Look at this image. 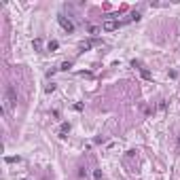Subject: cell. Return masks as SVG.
<instances>
[{
	"instance_id": "11",
	"label": "cell",
	"mask_w": 180,
	"mask_h": 180,
	"mask_svg": "<svg viewBox=\"0 0 180 180\" xmlns=\"http://www.w3.org/2000/svg\"><path fill=\"white\" fill-rule=\"evenodd\" d=\"M89 32H91V34H95V32H100V28H95V25H89V28H87Z\"/></svg>"
},
{
	"instance_id": "4",
	"label": "cell",
	"mask_w": 180,
	"mask_h": 180,
	"mask_svg": "<svg viewBox=\"0 0 180 180\" xmlns=\"http://www.w3.org/2000/svg\"><path fill=\"white\" fill-rule=\"evenodd\" d=\"M68 131H70V123H62V125H59V131H57V134H59V138H66V134H68Z\"/></svg>"
},
{
	"instance_id": "10",
	"label": "cell",
	"mask_w": 180,
	"mask_h": 180,
	"mask_svg": "<svg viewBox=\"0 0 180 180\" xmlns=\"http://www.w3.org/2000/svg\"><path fill=\"white\" fill-rule=\"evenodd\" d=\"M78 176L85 178V176H87V170H85V168H78Z\"/></svg>"
},
{
	"instance_id": "13",
	"label": "cell",
	"mask_w": 180,
	"mask_h": 180,
	"mask_svg": "<svg viewBox=\"0 0 180 180\" xmlns=\"http://www.w3.org/2000/svg\"><path fill=\"white\" fill-rule=\"evenodd\" d=\"M23 180H25V178H23Z\"/></svg>"
},
{
	"instance_id": "9",
	"label": "cell",
	"mask_w": 180,
	"mask_h": 180,
	"mask_svg": "<svg viewBox=\"0 0 180 180\" xmlns=\"http://www.w3.org/2000/svg\"><path fill=\"white\" fill-rule=\"evenodd\" d=\"M70 68H72V64H70V62H64V64H62V68H59V70H70Z\"/></svg>"
},
{
	"instance_id": "8",
	"label": "cell",
	"mask_w": 180,
	"mask_h": 180,
	"mask_svg": "<svg viewBox=\"0 0 180 180\" xmlns=\"http://www.w3.org/2000/svg\"><path fill=\"white\" fill-rule=\"evenodd\" d=\"M34 49H43V41H41V38H36V41H34Z\"/></svg>"
},
{
	"instance_id": "5",
	"label": "cell",
	"mask_w": 180,
	"mask_h": 180,
	"mask_svg": "<svg viewBox=\"0 0 180 180\" xmlns=\"http://www.w3.org/2000/svg\"><path fill=\"white\" fill-rule=\"evenodd\" d=\"M140 74H142V78H146V81H150V78H153V76H150V72L146 70V68H140Z\"/></svg>"
},
{
	"instance_id": "2",
	"label": "cell",
	"mask_w": 180,
	"mask_h": 180,
	"mask_svg": "<svg viewBox=\"0 0 180 180\" xmlns=\"http://www.w3.org/2000/svg\"><path fill=\"white\" fill-rule=\"evenodd\" d=\"M57 21L66 32H74V23H72L70 19H66V15H57Z\"/></svg>"
},
{
	"instance_id": "3",
	"label": "cell",
	"mask_w": 180,
	"mask_h": 180,
	"mask_svg": "<svg viewBox=\"0 0 180 180\" xmlns=\"http://www.w3.org/2000/svg\"><path fill=\"white\" fill-rule=\"evenodd\" d=\"M119 25H121V21H117V19H106L102 23V30L104 32H112V30H117Z\"/></svg>"
},
{
	"instance_id": "12",
	"label": "cell",
	"mask_w": 180,
	"mask_h": 180,
	"mask_svg": "<svg viewBox=\"0 0 180 180\" xmlns=\"http://www.w3.org/2000/svg\"><path fill=\"white\" fill-rule=\"evenodd\" d=\"M178 148H180V136H178Z\"/></svg>"
},
{
	"instance_id": "6",
	"label": "cell",
	"mask_w": 180,
	"mask_h": 180,
	"mask_svg": "<svg viewBox=\"0 0 180 180\" xmlns=\"http://www.w3.org/2000/svg\"><path fill=\"white\" fill-rule=\"evenodd\" d=\"M57 47H59V43H57V41H49V45H47V49H49V51H55Z\"/></svg>"
},
{
	"instance_id": "1",
	"label": "cell",
	"mask_w": 180,
	"mask_h": 180,
	"mask_svg": "<svg viewBox=\"0 0 180 180\" xmlns=\"http://www.w3.org/2000/svg\"><path fill=\"white\" fill-rule=\"evenodd\" d=\"M17 106V91L13 85H9V87L4 89V106H2V115H11L13 110H15Z\"/></svg>"
},
{
	"instance_id": "7",
	"label": "cell",
	"mask_w": 180,
	"mask_h": 180,
	"mask_svg": "<svg viewBox=\"0 0 180 180\" xmlns=\"http://www.w3.org/2000/svg\"><path fill=\"white\" fill-rule=\"evenodd\" d=\"M93 178H95V180H102V170H93Z\"/></svg>"
}]
</instances>
